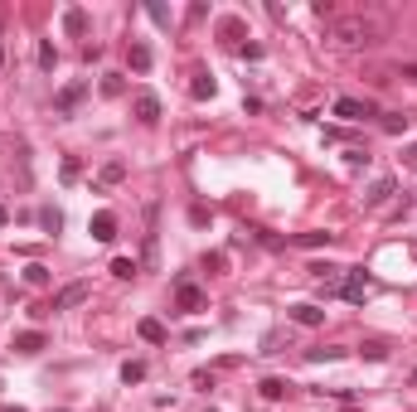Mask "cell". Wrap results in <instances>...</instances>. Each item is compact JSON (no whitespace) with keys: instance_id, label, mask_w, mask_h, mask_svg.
I'll list each match as a JSON object with an SVG mask.
<instances>
[{"instance_id":"obj_1","label":"cell","mask_w":417,"mask_h":412,"mask_svg":"<svg viewBox=\"0 0 417 412\" xmlns=\"http://www.w3.org/2000/svg\"><path fill=\"white\" fill-rule=\"evenodd\" d=\"M384 34H388V24H384L379 10H349V15H335L325 24V44L330 49H374Z\"/></svg>"},{"instance_id":"obj_2","label":"cell","mask_w":417,"mask_h":412,"mask_svg":"<svg viewBox=\"0 0 417 412\" xmlns=\"http://www.w3.org/2000/svg\"><path fill=\"white\" fill-rule=\"evenodd\" d=\"M88 296H93V287H88V282H68V287L49 301V310H73V306H83Z\"/></svg>"},{"instance_id":"obj_3","label":"cell","mask_w":417,"mask_h":412,"mask_svg":"<svg viewBox=\"0 0 417 412\" xmlns=\"http://www.w3.org/2000/svg\"><path fill=\"white\" fill-rule=\"evenodd\" d=\"M311 272H315V282H320V296H335L344 287V267H335V262H315Z\"/></svg>"},{"instance_id":"obj_4","label":"cell","mask_w":417,"mask_h":412,"mask_svg":"<svg viewBox=\"0 0 417 412\" xmlns=\"http://www.w3.org/2000/svg\"><path fill=\"white\" fill-rule=\"evenodd\" d=\"M335 116H340V121H369V116H374V102H359V98H335Z\"/></svg>"},{"instance_id":"obj_5","label":"cell","mask_w":417,"mask_h":412,"mask_svg":"<svg viewBox=\"0 0 417 412\" xmlns=\"http://www.w3.org/2000/svg\"><path fill=\"white\" fill-rule=\"evenodd\" d=\"M175 306L185 310V315H199V310H204V291H199L195 282H180V287H175Z\"/></svg>"},{"instance_id":"obj_6","label":"cell","mask_w":417,"mask_h":412,"mask_svg":"<svg viewBox=\"0 0 417 412\" xmlns=\"http://www.w3.org/2000/svg\"><path fill=\"white\" fill-rule=\"evenodd\" d=\"M131 112H136V121H141V126H156V121H160V98H156V93H136Z\"/></svg>"},{"instance_id":"obj_7","label":"cell","mask_w":417,"mask_h":412,"mask_svg":"<svg viewBox=\"0 0 417 412\" xmlns=\"http://www.w3.org/2000/svg\"><path fill=\"white\" fill-rule=\"evenodd\" d=\"M340 296H344L349 306H364V296H369V277H364V272H349L344 287H340Z\"/></svg>"},{"instance_id":"obj_8","label":"cell","mask_w":417,"mask_h":412,"mask_svg":"<svg viewBox=\"0 0 417 412\" xmlns=\"http://www.w3.org/2000/svg\"><path fill=\"white\" fill-rule=\"evenodd\" d=\"M44 344H49V339H44V330H20V335L10 339V349H15V354H39Z\"/></svg>"},{"instance_id":"obj_9","label":"cell","mask_w":417,"mask_h":412,"mask_svg":"<svg viewBox=\"0 0 417 412\" xmlns=\"http://www.w3.org/2000/svg\"><path fill=\"white\" fill-rule=\"evenodd\" d=\"M287 315H291L296 325H306V330H315V325H325V310H320V306H311V301H296V306L287 310Z\"/></svg>"},{"instance_id":"obj_10","label":"cell","mask_w":417,"mask_h":412,"mask_svg":"<svg viewBox=\"0 0 417 412\" xmlns=\"http://www.w3.org/2000/svg\"><path fill=\"white\" fill-rule=\"evenodd\" d=\"M88 233H93V238H98V243H112V238H116V213H93V223H88Z\"/></svg>"},{"instance_id":"obj_11","label":"cell","mask_w":417,"mask_h":412,"mask_svg":"<svg viewBox=\"0 0 417 412\" xmlns=\"http://www.w3.org/2000/svg\"><path fill=\"white\" fill-rule=\"evenodd\" d=\"M83 93H88V83H68V88H63V93H59V98H54V107H59V112H63V116H68V112H73V107L83 102Z\"/></svg>"},{"instance_id":"obj_12","label":"cell","mask_w":417,"mask_h":412,"mask_svg":"<svg viewBox=\"0 0 417 412\" xmlns=\"http://www.w3.org/2000/svg\"><path fill=\"white\" fill-rule=\"evenodd\" d=\"M126 63H131L136 73H151V49H146L141 39H131V44H126Z\"/></svg>"},{"instance_id":"obj_13","label":"cell","mask_w":417,"mask_h":412,"mask_svg":"<svg viewBox=\"0 0 417 412\" xmlns=\"http://www.w3.org/2000/svg\"><path fill=\"white\" fill-rule=\"evenodd\" d=\"M393 190H398V185H393L388 175H384V180H374V190L364 194V208H379V204H384V199H388V194H393Z\"/></svg>"},{"instance_id":"obj_14","label":"cell","mask_w":417,"mask_h":412,"mask_svg":"<svg viewBox=\"0 0 417 412\" xmlns=\"http://www.w3.org/2000/svg\"><path fill=\"white\" fill-rule=\"evenodd\" d=\"M63 29H68L73 39H83V34H88V15H83L78 5H73V10H63Z\"/></svg>"},{"instance_id":"obj_15","label":"cell","mask_w":417,"mask_h":412,"mask_svg":"<svg viewBox=\"0 0 417 412\" xmlns=\"http://www.w3.org/2000/svg\"><path fill=\"white\" fill-rule=\"evenodd\" d=\"M257 393H262L267 403H282V398L291 393V383H287V379H262V388H257Z\"/></svg>"},{"instance_id":"obj_16","label":"cell","mask_w":417,"mask_h":412,"mask_svg":"<svg viewBox=\"0 0 417 412\" xmlns=\"http://www.w3.org/2000/svg\"><path fill=\"white\" fill-rule=\"evenodd\" d=\"M136 330H141V339H146V344H165V325H160V320H151V315H146Z\"/></svg>"},{"instance_id":"obj_17","label":"cell","mask_w":417,"mask_h":412,"mask_svg":"<svg viewBox=\"0 0 417 412\" xmlns=\"http://www.w3.org/2000/svg\"><path fill=\"white\" fill-rule=\"evenodd\" d=\"M190 93H195V98L204 102V98H213V93H218V83H213L208 73H195V83H190Z\"/></svg>"},{"instance_id":"obj_18","label":"cell","mask_w":417,"mask_h":412,"mask_svg":"<svg viewBox=\"0 0 417 412\" xmlns=\"http://www.w3.org/2000/svg\"><path fill=\"white\" fill-rule=\"evenodd\" d=\"M218 34H223V39H243V34H248V24H243L238 15H228V20H218Z\"/></svg>"},{"instance_id":"obj_19","label":"cell","mask_w":417,"mask_h":412,"mask_svg":"<svg viewBox=\"0 0 417 412\" xmlns=\"http://www.w3.org/2000/svg\"><path fill=\"white\" fill-rule=\"evenodd\" d=\"M296 243H301V247H330L335 233H320V228H315V233H296Z\"/></svg>"},{"instance_id":"obj_20","label":"cell","mask_w":417,"mask_h":412,"mask_svg":"<svg viewBox=\"0 0 417 412\" xmlns=\"http://www.w3.org/2000/svg\"><path fill=\"white\" fill-rule=\"evenodd\" d=\"M24 282H29V287H49V267H44V262H29V267H24Z\"/></svg>"},{"instance_id":"obj_21","label":"cell","mask_w":417,"mask_h":412,"mask_svg":"<svg viewBox=\"0 0 417 412\" xmlns=\"http://www.w3.org/2000/svg\"><path fill=\"white\" fill-rule=\"evenodd\" d=\"M306 359L311 364H335V359H344V349H335V344L330 349H306Z\"/></svg>"},{"instance_id":"obj_22","label":"cell","mask_w":417,"mask_h":412,"mask_svg":"<svg viewBox=\"0 0 417 412\" xmlns=\"http://www.w3.org/2000/svg\"><path fill=\"white\" fill-rule=\"evenodd\" d=\"M39 223H44V233H59L63 228V213L59 208H39Z\"/></svg>"},{"instance_id":"obj_23","label":"cell","mask_w":417,"mask_h":412,"mask_svg":"<svg viewBox=\"0 0 417 412\" xmlns=\"http://www.w3.org/2000/svg\"><path fill=\"white\" fill-rule=\"evenodd\" d=\"M141 379H146V364H141V359L121 364V383H141Z\"/></svg>"},{"instance_id":"obj_24","label":"cell","mask_w":417,"mask_h":412,"mask_svg":"<svg viewBox=\"0 0 417 412\" xmlns=\"http://www.w3.org/2000/svg\"><path fill=\"white\" fill-rule=\"evenodd\" d=\"M388 78H398V83H417V63H393Z\"/></svg>"},{"instance_id":"obj_25","label":"cell","mask_w":417,"mask_h":412,"mask_svg":"<svg viewBox=\"0 0 417 412\" xmlns=\"http://www.w3.org/2000/svg\"><path fill=\"white\" fill-rule=\"evenodd\" d=\"M103 93H107V98H121V93H126L121 73H107V78H103Z\"/></svg>"},{"instance_id":"obj_26","label":"cell","mask_w":417,"mask_h":412,"mask_svg":"<svg viewBox=\"0 0 417 412\" xmlns=\"http://www.w3.org/2000/svg\"><path fill=\"white\" fill-rule=\"evenodd\" d=\"M121 175H126V165H121V160H107V165H103V185H116Z\"/></svg>"},{"instance_id":"obj_27","label":"cell","mask_w":417,"mask_h":412,"mask_svg":"<svg viewBox=\"0 0 417 412\" xmlns=\"http://www.w3.org/2000/svg\"><path fill=\"white\" fill-rule=\"evenodd\" d=\"M112 277H121V282L136 277V262H131V257H116V262H112Z\"/></svg>"},{"instance_id":"obj_28","label":"cell","mask_w":417,"mask_h":412,"mask_svg":"<svg viewBox=\"0 0 417 412\" xmlns=\"http://www.w3.org/2000/svg\"><path fill=\"white\" fill-rule=\"evenodd\" d=\"M59 63V54H54V44H39V68H54Z\"/></svg>"},{"instance_id":"obj_29","label":"cell","mask_w":417,"mask_h":412,"mask_svg":"<svg viewBox=\"0 0 417 412\" xmlns=\"http://www.w3.org/2000/svg\"><path fill=\"white\" fill-rule=\"evenodd\" d=\"M403 126H408V116H398V112H393V116H384V131H388V136H398Z\"/></svg>"},{"instance_id":"obj_30","label":"cell","mask_w":417,"mask_h":412,"mask_svg":"<svg viewBox=\"0 0 417 412\" xmlns=\"http://www.w3.org/2000/svg\"><path fill=\"white\" fill-rule=\"evenodd\" d=\"M78 175H83V165H78V160H73V155H68V160H63V180H68V185H73V180H78Z\"/></svg>"},{"instance_id":"obj_31","label":"cell","mask_w":417,"mask_h":412,"mask_svg":"<svg viewBox=\"0 0 417 412\" xmlns=\"http://www.w3.org/2000/svg\"><path fill=\"white\" fill-rule=\"evenodd\" d=\"M359 354H364V359H374V364H379V359H388V349H384V344H364Z\"/></svg>"},{"instance_id":"obj_32","label":"cell","mask_w":417,"mask_h":412,"mask_svg":"<svg viewBox=\"0 0 417 412\" xmlns=\"http://www.w3.org/2000/svg\"><path fill=\"white\" fill-rule=\"evenodd\" d=\"M403 155H408V170H417V141L408 146V151H403Z\"/></svg>"},{"instance_id":"obj_33","label":"cell","mask_w":417,"mask_h":412,"mask_svg":"<svg viewBox=\"0 0 417 412\" xmlns=\"http://www.w3.org/2000/svg\"><path fill=\"white\" fill-rule=\"evenodd\" d=\"M5 218H10V213H5V204H0V223H5Z\"/></svg>"},{"instance_id":"obj_34","label":"cell","mask_w":417,"mask_h":412,"mask_svg":"<svg viewBox=\"0 0 417 412\" xmlns=\"http://www.w3.org/2000/svg\"><path fill=\"white\" fill-rule=\"evenodd\" d=\"M0 412H24V408H0Z\"/></svg>"},{"instance_id":"obj_35","label":"cell","mask_w":417,"mask_h":412,"mask_svg":"<svg viewBox=\"0 0 417 412\" xmlns=\"http://www.w3.org/2000/svg\"><path fill=\"white\" fill-rule=\"evenodd\" d=\"M0 63H5V44H0Z\"/></svg>"},{"instance_id":"obj_36","label":"cell","mask_w":417,"mask_h":412,"mask_svg":"<svg viewBox=\"0 0 417 412\" xmlns=\"http://www.w3.org/2000/svg\"><path fill=\"white\" fill-rule=\"evenodd\" d=\"M340 412H359V408H340Z\"/></svg>"}]
</instances>
